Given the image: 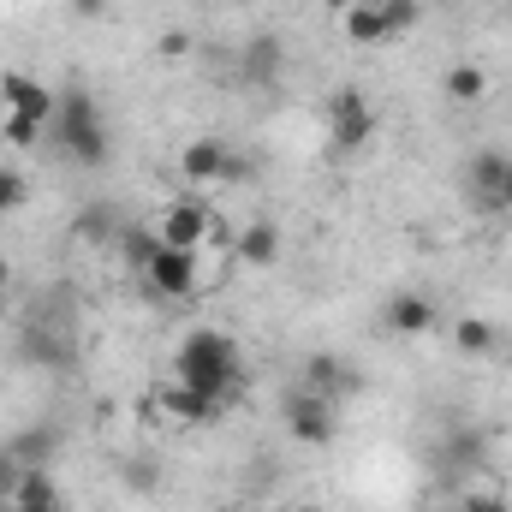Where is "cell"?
I'll use <instances>...</instances> for the list:
<instances>
[{"mask_svg":"<svg viewBox=\"0 0 512 512\" xmlns=\"http://www.w3.org/2000/svg\"><path fill=\"white\" fill-rule=\"evenodd\" d=\"M501 209H512V167H507V185H501V197H495Z\"/></svg>","mask_w":512,"mask_h":512,"instance_id":"obj_24","label":"cell"},{"mask_svg":"<svg viewBox=\"0 0 512 512\" xmlns=\"http://www.w3.org/2000/svg\"><path fill=\"white\" fill-rule=\"evenodd\" d=\"M0 102H6V114H12V120L48 126V120H54V108H60V90H48V84H42V78H30V72H6V78H0Z\"/></svg>","mask_w":512,"mask_h":512,"instance_id":"obj_6","label":"cell"},{"mask_svg":"<svg viewBox=\"0 0 512 512\" xmlns=\"http://www.w3.org/2000/svg\"><path fill=\"white\" fill-rule=\"evenodd\" d=\"M179 173H185L197 191H209V185L233 179V173H239V161H233V149H227L221 137H191V143H185V155H179Z\"/></svg>","mask_w":512,"mask_h":512,"instance_id":"obj_8","label":"cell"},{"mask_svg":"<svg viewBox=\"0 0 512 512\" xmlns=\"http://www.w3.org/2000/svg\"><path fill=\"white\" fill-rule=\"evenodd\" d=\"M155 399H161V411H167V417H173V423H209V417H215V411H221V405H215V399H203V393H191V387L179 382V376H173V382L161 387V393H155Z\"/></svg>","mask_w":512,"mask_h":512,"instance_id":"obj_10","label":"cell"},{"mask_svg":"<svg viewBox=\"0 0 512 512\" xmlns=\"http://www.w3.org/2000/svg\"><path fill=\"white\" fill-rule=\"evenodd\" d=\"M501 507H507L501 495H471V501H465L459 512H501Z\"/></svg>","mask_w":512,"mask_h":512,"instance_id":"obj_22","label":"cell"},{"mask_svg":"<svg viewBox=\"0 0 512 512\" xmlns=\"http://www.w3.org/2000/svg\"><path fill=\"white\" fill-rule=\"evenodd\" d=\"M495 346H501L495 322H483V316H459V322H453V352H465V358H489Z\"/></svg>","mask_w":512,"mask_h":512,"instance_id":"obj_13","label":"cell"},{"mask_svg":"<svg viewBox=\"0 0 512 512\" xmlns=\"http://www.w3.org/2000/svg\"><path fill=\"white\" fill-rule=\"evenodd\" d=\"M370 131H376V108H370V96L364 90H334V102H328V137H334V149L340 155H358L364 143H370Z\"/></svg>","mask_w":512,"mask_h":512,"instance_id":"obj_4","label":"cell"},{"mask_svg":"<svg viewBox=\"0 0 512 512\" xmlns=\"http://www.w3.org/2000/svg\"><path fill=\"white\" fill-rule=\"evenodd\" d=\"M48 126H54V143H60L66 161H78V167H102L108 161V126H102L90 90H60V108H54Z\"/></svg>","mask_w":512,"mask_h":512,"instance_id":"obj_2","label":"cell"},{"mask_svg":"<svg viewBox=\"0 0 512 512\" xmlns=\"http://www.w3.org/2000/svg\"><path fill=\"white\" fill-rule=\"evenodd\" d=\"M0 316H6V292H0Z\"/></svg>","mask_w":512,"mask_h":512,"instance_id":"obj_30","label":"cell"},{"mask_svg":"<svg viewBox=\"0 0 512 512\" xmlns=\"http://www.w3.org/2000/svg\"><path fill=\"white\" fill-rule=\"evenodd\" d=\"M0 292H6V256H0Z\"/></svg>","mask_w":512,"mask_h":512,"instance_id":"obj_27","label":"cell"},{"mask_svg":"<svg viewBox=\"0 0 512 512\" xmlns=\"http://www.w3.org/2000/svg\"><path fill=\"white\" fill-rule=\"evenodd\" d=\"M78 12H90V18H96V12H102V0H78Z\"/></svg>","mask_w":512,"mask_h":512,"instance_id":"obj_26","label":"cell"},{"mask_svg":"<svg viewBox=\"0 0 512 512\" xmlns=\"http://www.w3.org/2000/svg\"><path fill=\"white\" fill-rule=\"evenodd\" d=\"M274 60H280V48H274V42H256L251 48V78H274Z\"/></svg>","mask_w":512,"mask_h":512,"instance_id":"obj_20","label":"cell"},{"mask_svg":"<svg viewBox=\"0 0 512 512\" xmlns=\"http://www.w3.org/2000/svg\"><path fill=\"white\" fill-rule=\"evenodd\" d=\"M30 203V179L18 167H0V215H18Z\"/></svg>","mask_w":512,"mask_h":512,"instance_id":"obj_17","label":"cell"},{"mask_svg":"<svg viewBox=\"0 0 512 512\" xmlns=\"http://www.w3.org/2000/svg\"><path fill=\"white\" fill-rule=\"evenodd\" d=\"M340 30H346V42H358V48H370V42H387L382 6H352V12H340Z\"/></svg>","mask_w":512,"mask_h":512,"instance_id":"obj_15","label":"cell"},{"mask_svg":"<svg viewBox=\"0 0 512 512\" xmlns=\"http://www.w3.org/2000/svg\"><path fill=\"white\" fill-rule=\"evenodd\" d=\"M143 286H149L155 298H191V292H197V251L155 245V256L143 262Z\"/></svg>","mask_w":512,"mask_h":512,"instance_id":"obj_5","label":"cell"},{"mask_svg":"<svg viewBox=\"0 0 512 512\" xmlns=\"http://www.w3.org/2000/svg\"><path fill=\"white\" fill-rule=\"evenodd\" d=\"M12 512H66V501H42V507H12Z\"/></svg>","mask_w":512,"mask_h":512,"instance_id":"obj_23","label":"cell"},{"mask_svg":"<svg viewBox=\"0 0 512 512\" xmlns=\"http://www.w3.org/2000/svg\"><path fill=\"white\" fill-rule=\"evenodd\" d=\"M155 245H161V239H155V227H149V233H143V227H131V233H126V245H120V251H126V262L137 268V274H143V262L155 256Z\"/></svg>","mask_w":512,"mask_h":512,"instance_id":"obj_19","label":"cell"},{"mask_svg":"<svg viewBox=\"0 0 512 512\" xmlns=\"http://www.w3.org/2000/svg\"><path fill=\"white\" fill-rule=\"evenodd\" d=\"M36 137H42V126H30V120H12V114H6V143H18V149H24V143H36Z\"/></svg>","mask_w":512,"mask_h":512,"instance_id":"obj_21","label":"cell"},{"mask_svg":"<svg viewBox=\"0 0 512 512\" xmlns=\"http://www.w3.org/2000/svg\"><path fill=\"white\" fill-rule=\"evenodd\" d=\"M322 6H328V12H352L358 0H322Z\"/></svg>","mask_w":512,"mask_h":512,"instance_id":"obj_25","label":"cell"},{"mask_svg":"<svg viewBox=\"0 0 512 512\" xmlns=\"http://www.w3.org/2000/svg\"><path fill=\"white\" fill-rule=\"evenodd\" d=\"M0 512H12V501H6V489H0Z\"/></svg>","mask_w":512,"mask_h":512,"instance_id":"obj_28","label":"cell"},{"mask_svg":"<svg viewBox=\"0 0 512 512\" xmlns=\"http://www.w3.org/2000/svg\"><path fill=\"white\" fill-rule=\"evenodd\" d=\"M507 155H489V149H483V155H477V161H471V185H477V197H489V203H495V197H501V185H507Z\"/></svg>","mask_w":512,"mask_h":512,"instance_id":"obj_16","label":"cell"},{"mask_svg":"<svg viewBox=\"0 0 512 512\" xmlns=\"http://www.w3.org/2000/svg\"><path fill=\"white\" fill-rule=\"evenodd\" d=\"M179 382L191 387V393H203V399H215V405H233V393L245 382L239 340L221 334V328H191L179 340Z\"/></svg>","mask_w":512,"mask_h":512,"instance_id":"obj_1","label":"cell"},{"mask_svg":"<svg viewBox=\"0 0 512 512\" xmlns=\"http://www.w3.org/2000/svg\"><path fill=\"white\" fill-rule=\"evenodd\" d=\"M358 6H382V0H358Z\"/></svg>","mask_w":512,"mask_h":512,"instance_id":"obj_31","label":"cell"},{"mask_svg":"<svg viewBox=\"0 0 512 512\" xmlns=\"http://www.w3.org/2000/svg\"><path fill=\"white\" fill-rule=\"evenodd\" d=\"M286 435L304 441V447H328V441H334V399L298 387V393L286 399Z\"/></svg>","mask_w":512,"mask_h":512,"instance_id":"obj_7","label":"cell"},{"mask_svg":"<svg viewBox=\"0 0 512 512\" xmlns=\"http://www.w3.org/2000/svg\"><path fill=\"white\" fill-rule=\"evenodd\" d=\"M239 256H245L251 268H274V262H280V227H274V221H256V227H245Z\"/></svg>","mask_w":512,"mask_h":512,"instance_id":"obj_14","label":"cell"},{"mask_svg":"<svg viewBox=\"0 0 512 512\" xmlns=\"http://www.w3.org/2000/svg\"><path fill=\"white\" fill-rule=\"evenodd\" d=\"M298 512H328V507H298Z\"/></svg>","mask_w":512,"mask_h":512,"instance_id":"obj_29","label":"cell"},{"mask_svg":"<svg viewBox=\"0 0 512 512\" xmlns=\"http://www.w3.org/2000/svg\"><path fill=\"white\" fill-rule=\"evenodd\" d=\"M304 387L310 393H322V399H340L346 387H358V376L340 364V358H328V352H316L310 364H304Z\"/></svg>","mask_w":512,"mask_h":512,"instance_id":"obj_11","label":"cell"},{"mask_svg":"<svg viewBox=\"0 0 512 512\" xmlns=\"http://www.w3.org/2000/svg\"><path fill=\"white\" fill-rule=\"evenodd\" d=\"M382 18H387V36H405V30L423 18V6H417V0H382Z\"/></svg>","mask_w":512,"mask_h":512,"instance_id":"obj_18","label":"cell"},{"mask_svg":"<svg viewBox=\"0 0 512 512\" xmlns=\"http://www.w3.org/2000/svg\"><path fill=\"white\" fill-rule=\"evenodd\" d=\"M155 239L161 245H179V251H203L215 239V209L209 197H173L155 221Z\"/></svg>","mask_w":512,"mask_h":512,"instance_id":"obj_3","label":"cell"},{"mask_svg":"<svg viewBox=\"0 0 512 512\" xmlns=\"http://www.w3.org/2000/svg\"><path fill=\"white\" fill-rule=\"evenodd\" d=\"M501 512H512V501H507V507H501Z\"/></svg>","mask_w":512,"mask_h":512,"instance_id":"obj_32","label":"cell"},{"mask_svg":"<svg viewBox=\"0 0 512 512\" xmlns=\"http://www.w3.org/2000/svg\"><path fill=\"white\" fill-rule=\"evenodd\" d=\"M441 90H447V102H483L489 96V72L477 66V60H459V66H447V78H441Z\"/></svg>","mask_w":512,"mask_h":512,"instance_id":"obj_12","label":"cell"},{"mask_svg":"<svg viewBox=\"0 0 512 512\" xmlns=\"http://www.w3.org/2000/svg\"><path fill=\"white\" fill-rule=\"evenodd\" d=\"M387 328L393 334H429L435 328V304L423 292H393L387 298Z\"/></svg>","mask_w":512,"mask_h":512,"instance_id":"obj_9","label":"cell"}]
</instances>
